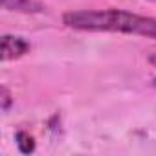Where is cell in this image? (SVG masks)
Here are the masks:
<instances>
[{
	"instance_id": "3957f363",
	"label": "cell",
	"mask_w": 156,
	"mask_h": 156,
	"mask_svg": "<svg viewBox=\"0 0 156 156\" xmlns=\"http://www.w3.org/2000/svg\"><path fill=\"white\" fill-rule=\"evenodd\" d=\"M6 11L24 13V15H41L46 13V4L41 0H0Z\"/></svg>"
},
{
	"instance_id": "277c9868",
	"label": "cell",
	"mask_w": 156,
	"mask_h": 156,
	"mask_svg": "<svg viewBox=\"0 0 156 156\" xmlns=\"http://www.w3.org/2000/svg\"><path fill=\"white\" fill-rule=\"evenodd\" d=\"M15 141H17V147H19V151H20L22 154H31V152H35L37 141H35V138H33L28 130L19 129V130L15 132Z\"/></svg>"
},
{
	"instance_id": "5b68a950",
	"label": "cell",
	"mask_w": 156,
	"mask_h": 156,
	"mask_svg": "<svg viewBox=\"0 0 156 156\" xmlns=\"http://www.w3.org/2000/svg\"><path fill=\"white\" fill-rule=\"evenodd\" d=\"M13 103H15V98H13L11 90H9L6 85H2V87H0V107H2V110L8 112Z\"/></svg>"
},
{
	"instance_id": "7a4b0ae2",
	"label": "cell",
	"mask_w": 156,
	"mask_h": 156,
	"mask_svg": "<svg viewBox=\"0 0 156 156\" xmlns=\"http://www.w3.org/2000/svg\"><path fill=\"white\" fill-rule=\"evenodd\" d=\"M30 51H31V44L28 39L20 35H11V33L2 35V61L4 62L22 59Z\"/></svg>"
},
{
	"instance_id": "8992f818",
	"label": "cell",
	"mask_w": 156,
	"mask_h": 156,
	"mask_svg": "<svg viewBox=\"0 0 156 156\" xmlns=\"http://www.w3.org/2000/svg\"><path fill=\"white\" fill-rule=\"evenodd\" d=\"M151 87H154V88H156V77H152V79H151Z\"/></svg>"
},
{
	"instance_id": "6da1fadb",
	"label": "cell",
	"mask_w": 156,
	"mask_h": 156,
	"mask_svg": "<svg viewBox=\"0 0 156 156\" xmlns=\"http://www.w3.org/2000/svg\"><path fill=\"white\" fill-rule=\"evenodd\" d=\"M62 26L75 31L90 33H121L156 41V17L138 15L119 8L75 9L62 15Z\"/></svg>"
},
{
	"instance_id": "52a82bcc",
	"label": "cell",
	"mask_w": 156,
	"mask_h": 156,
	"mask_svg": "<svg viewBox=\"0 0 156 156\" xmlns=\"http://www.w3.org/2000/svg\"><path fill=\"white\" fill-rule=\"evenodd\" d=\"M149 2H152V4H156V0H149Z\"/></svg>"
}]
</instances>
